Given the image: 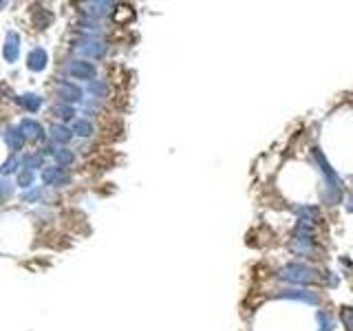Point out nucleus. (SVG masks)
Here are the masks:
<instances>
[{
	"label": "nucleus",
	"mask_w": 353,
	"mask_h": 331,
	"mask_svg": "<svg viewBox=\"0 0 353 331\" xmlns=\"http://www.w3.org/2000/svg\"><path fill=\"white\" fill-rule=\"evenodd\" d=\"M69 75L77 77V80H91L95 75V66H93V62L75 60V62L69 64Z\"/></svg>",
	"instance_id": "2"
},
{
	"label": "nucleus",
	"mask_w": 353,
	"mask_h": 331,
	"mask_svg": "<svg viewBox=\"0 0 353 331\" xmlns=\"http://www.w3.org/2000/svg\"><path fill=\"white\" fill-rule=\"evenodd\" d=\"M29 183H31V172L20 174V186H29Z\"/></svg>",
	"instance_id": "19"
},
{
	"label": "nucleus",
	"mask_w": 353,
	"mask_h": 331,
	"mask_svg": "<svg viewBox=\"0 0 353 331\" xmlns=\"http://www.w3.org/2000/svg\"><path fill=\"white\" fill-rule=\"evenodd\" d=\"M27 62H29V69L31 71H42L44 66H47V53H44L42 49H33L31 53H29Z\"/></svg>",
	"instance_id": "5"
},
{
	"label": "nucleus",
	"mask_w": 353,
	"mask_h": 331,
	"mask_svg": "<svg viewBox=\"0 0 353 331\" xmlns=\"http://www.w3.org/2000/svg\"><path fill=\"white\" fill-rule=\"evenodd\" d=\"M281 278L283 281H289V283H298V285H307L313 281V269L307 267V265L303 263H289L285 265V267L281 269Z\"/></svg>",
	"instance_id": "1"
},
{
	"label": "nucleus",
	"mask_w": 353,
	"mask_h": 331,
	"mask_svg": "<svg viewBox=\"0 0 353 331\" xmlns=\"http://www.w3.org/2000/svg\"><path fill=\"white\" fill-rule=\"evenodd\" d=\"M73 159H75V154H73L69 148H60V150H55V161H57V164L69 166V164H73Z\"/></svg>",
	"instance_id": "14"
},
{
	"label": "nucleus",
	"mask_w": 353,
	"mask_h": 331,
	"mask_svg": "<svg viewBox=\"0 0 353 331\" xmlns=\"http://www.w3.org/2000/svg\"><path fill=\"white\" fill-rule=\"evenodd\" d=\"M51 132H53V137L57 139V142H62V144L69 142L71 135H73V132L66 128V126H57V124H55V126H51Z\"/></svg>",
	"instance_id": "13"
},
{
	"label": "nucleus",
	"mask_w": 353,
	"mask_h": 331,
	"mask_svg": "<svg viewBox=\"0 0 353 331\" xmlns=\"http://www.w3.org/2000/svg\"><path fill=\"white\" fill-rule=\"evenodd\" d=\"M7 142H9L11 148H20V146L25 144V135H22V130L9 128V130H7Z\"/></svg>",
	"instance_id": "10"
},
{
	"label": "nucleus",
	"mask_w": 353,
	"mask_h": 331,
	"mask_svg": "<svg viewBox=\"0 0 353 331\" xmlns=\"http://www.w3.org/2000/svg\"><path fill=\"white\" fill-rule=\"evenodd\" d=\"M318 320H320V331H331V329H334V320H331L329 314L320 311L318 314Z\"/></svg>",
	"instance_id": "16"
},
{
	"label": "nucleus",
	"mask_w": 353,
	"mask_h": 331,
	"mask_svg": "<svg viewBox=\"0 0 353 331\" xmlns=\"http://www.w3.org/2000/svg\"><path fill=\"white\" fill-rule=\"evenodd\" d=\"M57 93H60V98L64 102H77L80 98H82V91L73 84V82H60V86H57Z\"/></svg>",
	"instance_id": "4"
},
{
	"label": "nucleus",
	"mask_w": 353,
	"mask_h": 331,
	"mask_svg": "<svg viewBox=\"0 0 353 331\" xmlns=\"http://www.w3.org/2000/svg\"><path fill=\"white\" fill-rule=\"evenodd\" d=\"M20 130H22V132H29L31 137H42V135H44V132H42V126H40L38 122H33V120H22Z\"/></svg>",
	"instance_id": "9"
},
{
	"label": "nucleus",
	"mask_w": 353,
	"mask_h": 331,
	"mask_svg": "<svg viewBox=\"0 0 353 331\" xmlns=\"http://www.w3.org/2000/svg\"><path fill=\"white\" fill-rule=\"evenodd\" d=\"M73 132L80 135V137H88L93 132V124L86 122V120H77L75 124H73Z\"/></svg>",
	"instance_id": "11"
},
{
	"label": "nucleus",
	"mask_w": 353,
	"mask_h": 331,
	"mask_svg": "<svg viewBox=\"0 0 353 331\" xmlns=\"http://www.w3.org/2000/svg\"><path fill=\"white\" fill-rule=\"evenodd\" d=\"M38 164H42V157H40V154H33V157L29 159V168H35Z\"/></svg>",
	"instance_id": "20"
},
{
	"label": "nucleus",
	"mask_w": 353,
	"mask_h": 331,
	"mask_svg": "<svg viewBox=\"0 0 353 331\" xmlns=\"http://www.w3.org/2000/svg\"><path fill=\"white\" fill-rule=\"evenodd\" d=\"M20 104L25 106V108H29V110H38L40 104H42V100L38 98V95L27 93V95H22V98H20Z\"/></svg>",
	"instance_id": "12"
},
{
	"label": "nucleus",
	"mask_w": 353,
	"mask_h": 331,
	"mask_svg": "<svg viewBox=\"0 0 353 331\" xmlns=\"http://www.w3.org/2000/svg\"><path fill=\"white\" fill-rule=\"evenodd\" d=\"M340 318L344 322V327H347V331H353V307H342Z\"/></svg>",
	"instance_id": "15"
},
{
	"label": "nucleus",
	"mask_w": 353,
	"mask_h": 331,
	"mask_svg": "<svg viewBox=\"0 0 353 331\" xmlns=\"http://www.w3.org/2000/svg\"><path fill=\"white\" fill-rule=\"evenodd\" d=\"M16 166H18V161H16V159H11L7 166H3V172H11V170H16Z\"/></svg>",
	"instance_id": "18"
},
{
	"label": "nucleus",
	"mask_w": 353,
	"mask_h": 331,
	"mask_svg": "<svg viewBox=\"0 0 353 331\" xmlns=\"http://www.w3.org/2000/svg\"><path fill=\"white\" fill-rule=\"evenodd\" d=\"M55 113L62 117V120H71L73 115H75V110H73V106H57Z\"/></svg>",
	"instance_id": "17"
},
{
	"label": "nucleus",
	"mask_w": 353,
	"mask_h": 331,
	"mask_svg": "<svg viewBox=\"0 0 353 331\" xmlns=\"http://www.w3.org/2000/svg\"><path fill=\"white\" fill-rule=\"evenodd\" d=\"M80 49H82L86 55H93V57H102L106 53V44L97 38H86L82 44H80Z\"/></svg>",
	"instance_id": "3"
},
{
	"label": "nucleus",
	"mask_w": 353,
	"mask_h": 331,
	"mask_svg": "<svg viewBox=\"0 0 353 331\" xmlns=\"http://www.w3.org/2000/svg\"><path fill=\"white\" fill-rule=\"evenodd\" d=\"M3 53H5V60L7 62H13L18 57V35L16 33L7 35V42H5V47H3Z\"/></svg>",
	"instance_id": "6"
},
{
	"label": "nucleus",
	"mask_w": 353,
	"mask_h": 331,
	"mask_svg": "<svg viewBox=\"0 0 353 331\" xmlns=\"http://www.w3.org/2000/svg\"><path fill=\"white\" fill-rule=\"evenodd\" d=\"M281 298H296V300H305V303H318L316 294H311V291H303V289L285 291V294H281Z\"/></svg>",
	"instance_id": "8"
},
{
	"label": "nucleus",
	"mask_w": 353,
	"mask_h": 331,
	"mask_svg": "<svg viewBox=\"0 0 353 331\" xmlns=\"http://www.w3.org/2000/svg\"><path fill=\"white\" fill-rule=\"evenodd\" d=\"M44 183H66L69 181V174H64L62 168H47L42 172Z\"/></svg>",
	"instance_id": "7"
}]
</instances>
